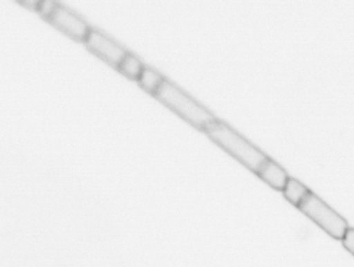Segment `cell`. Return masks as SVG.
<instances>
[{
  "mask_svg": "<svg viewBox=\"0 0 354 267\" xmlns=\"http://www.w3.org/2000/svg\"><path fill=\"white\" fill-rule=\"evenodd\" d=\"M203 132L214 144L254 174L270 157L240 132L218 118L209 124Z\"/></svg>",
  "mask_w": 354,
  "mask_h": 267,
  "instance_id": "obj_1",
  "label": "cell"
},
{
  "mask_svg": "<svg viewBox=\"0 0 354 267\" xmlns=\"http://www.w3.org/2000/svg\"><path fill=\"white\" fill-rule=\"evenodd\" d=\"M154 98L200 131L203 132L217 119L207 107L169 80L165 79Z\"/></svg>",
  "mask_w": 354,
  "mask_h": 267,
  "instance_id": "obj_2",
  "label": "cell"
},
{
  "mask_svg": "<svg viewBox=\"0 0 354 267\" xmlns=\"http://www.w3.org/2000/svg\"><path fill=\"white\" fill-rule=\"evenodd\" d=\"M296 208L335 240L342 241L346 236L349 228L346 219L312 190Z\"/></svg>",
  "mask_w": 354,
  "mask_h": 267,
  "instance_id": "obj_3",
  "label": "cell"
},
{
  "mask_svg": "<svg viewBox=\"0 0 354 267\" xmlns=\"http://www.w3.org/2000/svg\"><path fill=\"white\" fill-rule=\"evenodd\" d=\"M84 43L90 53L116 70L128 53L120 43L95 28H91Z\"/></svg>",
  "mask_w": 354,
  "mask_h": 267,
  "instance_id": "obj_4",
  "label": "cell"
},
{
  "mask_svg": "<svg viewBox=\"0 0 354 267\" xmlns=\"http://www.w3.org/2000/svg\"><path fill=\"white\" fill-rule=\"evenodd\" d=\"M46 21L57 31L77 42H84L92 28L83 17L59 3Z\"/></svg>",
  "mask_w": 354,
  "mask_h": 267,
  "instance_id": "obj_5",
  "label": "cell"
},
{
  "mask_svg": "<svg viewBox=\"0 0 354 267\" xmlns=\"http://www.w3.org/2000/svg\"><path fill=\"white\" fill-rule=\"evenodd\" d=\"M271 188L282 192L290 176L286 169L274 160L269 157L256 174Z\"/></svg>",
  "mask_w": 354,
  "mask_h": 267,
  "instance_id": "obj_6",
  "label": "cell"
},
{
  "mask_svg": "<svg viewBox=\"0 0 354 267\" xmlns=\"http://www.w3.org/2000/svg\"><path fill=\"white\" fill-rule=\"evenodd\" d=\"M165 79L156 69L145 65L137 82L143 91L155 97Z\"/></svg>",
  "mask_w": 354,
  "mask_h": 267,
  "instance_id": "obj_7",
  "label": "cell"
},
{
  "mask_svg": "<svg viewBox=\"0 0 354 267\" xmlns=\"http://www.w3.org/2000/svg\"><path fill=\"white\" fill-rule=\"evenodd\" d=\"M145 66L136 55L128 51L120 64L118 65L117 71L126 78L137 81Z\"/></svg>",
  "mask_w": 354,
  "mask_h": 267,
  "instance_id": "obj_8",
  "label": "cell"
},
{
  "mask_svg": "<svg viewBox=\"0 0 354 267\" xmlns=\"http://www.w3.org/2000/svg\"><path fill=\"white\" fill-rule=\"evenodd\" d=\"M310 190L308 187H306L304 183H301L300 181L290 176L281 192L283 194V196L287 201L291 205H293L295 208H297L298 205L302 201L303 199L308 194Z\"/></svg>",
  "mask_w": 354,
  "mask_h": 267,
  "instance_id": "obj_9",
  "label": "cell"
},
{
  "mask_svg": "<svg viewBox=\"0 0 354 267\" xmlns=\"http://www.w3.org/2000/svg\"><path fill=\"white\" fill-rule=\"evenodd\" d=\"M57 3H59L55 1H49V0H46V1H39L37 12L39 13L40 16L46 21L48 18L51 16L53 12L55 11Z\"/></svg>",
  "mask_w": 354,
  "mask_h": 267,
  "instance_id": "obj_10",
  "label": "cell"
},
{
  "mask_svg": "<svg viewBox=\"0 0 354 267\" xmlns=\"http://www.w3.org/2000/svg\"><path fill=\"white\" fill-rule=\"evenodd\" d=\"M342 241L344 249L354 257V228H348Z\"/></svg>",
  "mask_w": 354,
  "mask_h": 267,
  "instance_id": "obj_11",
  "label": "cell"
}]
</instances>
